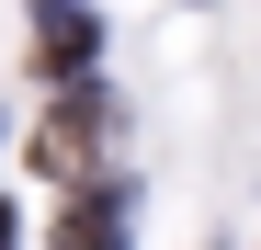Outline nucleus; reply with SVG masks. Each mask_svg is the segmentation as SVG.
I'll return each mask as SVG.
<instances>
[]
</instances>
